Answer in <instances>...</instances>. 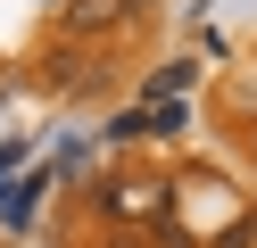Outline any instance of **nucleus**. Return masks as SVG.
<instances>
[{"mask_svg":"<svg viewBox=\"0 0 257 248\" xmlns=\"http://www.w3.org/2000/svg\"><path fill=\"white\" fill-rule=\"evenodd\" d=\"M116 17H124V0H75L67 25H75V33H100V25H116Z\"/></svg>","mask_w":257,"mask_h":248,"instance_id":"nucleus-1","label":"nucleus"}]
</instances>
